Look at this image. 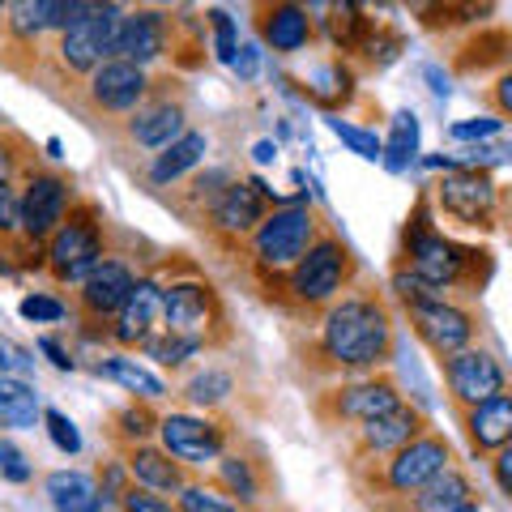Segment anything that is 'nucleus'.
I'll return each mask as SVG.
<instances>
[{
  "mask_svg": "<svg viewBox=\"0 0 512 512\" xmlns=\"http://www.w3.org/2000/svg\"><path fill=\"white\" fill-rule=\"evenodd\" d=\"M77 201L73 175L64 171H43L35 167L22 180V239L30 248H47V239L60 231V222L69 218Z\"/></svg>",
  "mask_w": 512,
  "mask_h": 512,
  "instance_id": "nucleus-15",
  "label": "nucleus"
},
{
  "mask_svg": "<svg viewBox=\"0 0 512 512\" xmlns=\"http://www.w3.org/2000/svg\"><path fill=\"white\" fill-rule=\"evenodd\" d=\"M43 491L47 500H52L56 512H107L99 487H94V478L77 474V470H56L43 478Z\"/></svg>",
  "mask_w": 512,
  "mask_h": 512,
  "instance_id": "nucleus-32",
  "label": "nucleus"
},
{
  "mask_svg": "<svg viewBox=\"0 0 512 512\" xmlns=\"http://www.w3.org/2000/svg\"><path fill=\"white\" fill-rule=\"evenodd\" d=\"M397 406H406V393L389 372H372V376H350V380H333L329 389L312 393V419L329 431H355L363 423L393 414Z\"/></svg>",
  "mask_w": 512,
  "mask_h": 512,
  "instance_id": "nucleus-9",
  "label": "nucleus"
},
{
  "mask_svg": "<svg viewBox=\"0 0 512 512\" xmlns=\"http://www.w3.org/2000/svg\"><path fill=\"white\" fill-rule=\"evenodd\" d=\"M39 350H43V355H47V359H52V363L60 367V372H73V367H77V359H73L69 350H64L56 338H39Z\"/></svg>",
  "mask_w": 512,
  "mask_h": 512,
  "instance_id": "nucleus-51",
  "label": "nucleus"
},
{
  "mask_svg": "<svg viewBox=\"0 0 512 512\" xmlns=\"http://www.w3.org/2000/svg\"><path fill=\"white\" fill-rule=\"evenodd\" d=\"M252 26L274 56H295L316 39L312 9L291 5V0H274V5H252Z\"/></svg>",
  "mask_w": 512,
  "mask_h": 512,
  "instance_id": "nucleus-22",
  "label": "nucleus"
},
{
  "mask_svg": "<svg viewBox=\"0 0 512 512\" xmlns=\"http://www.w3.org/2000/svg\"><path fill=\"white\" fill-rule=\"evenodd\" d=\"M359 274H363V265H359L355 248L329 227L308 248L303 261H295L278 278H265L261 286L269 291V303H274V308H282L286 316L308 320L312 325L329 303H338L350 286H359Z\"/></svg>",
  "mask_w": 512,
  "mask_h": 512,
  "instance_id": "nucleus-3",
  "label": "nucleus"
},
{
  "mask_svg": "<svg viewBox=\"0 0 512 512\" xmlns=\"http://www.w3.org/2000/svg\"><path fill=\"white\" fill-rule=\"evenodd\" d=\"M457 427H461V436H466L470 457L491 461L500 448L512 444V389H504L500 397H491V402L474 406V410H461Z\"/></svg>",
  "mask_w": 512,
  "mask_h": 512,
  "instance_id": "nucleus-23",
  "label": "nucleus"
},
{
  "mask_svg": "<svg viewBox=\"0 0 512 512\" xmlns=\"http://www.w3.org/2000/svg\"><path fill=\"white\" fill-rule=\"evenodd\" d=\"M231 393H235V376L227 372V367H205V372L188 376V384L180 389L184 402L192 410H201V414H214Z\"/></svg>",
  "mask_w": 512,
  "mask_h": 512,
  "instance_id": "nucleus-34",
  "label": "nucleus"
},
{
  "mask_svg": "<svg viewBox=\"0 0 512 512\" xmlns=\"http://www.w3.org/2000/svg\"><path fill=\"white\" fill-rule=\"evenodd\" d=\"M329 18H325V30H329V39H333V47L346 56V60H359L363 52H367V43H372V35H376V18H367V9L363 5H329L325 9Z\"/></svg>",
  "mask_w": 512,
  "mask_h": 512,
  "instance_id": "nucleus-31",
  "label": "nucleus"
},
{
  "mask_svg": "<svg viewBox=\"0 0 512 512\" xmlns=\"http://www.w3.org/2000/svg\"><path fill=\"white\" fill-rule=\"evenodd\" d=\"M397 346V312L384 291L376 286H350V291L329 303L312 320L308 346L295 355L308 376L350 380V376H372L384 372Z\"/></svg>",
  "mask_w": 512,
  "mask_h": 512,
  "instance_id": "nucleus-2",
  "label": "nucleus"
},
{
  "mask_svg": "<svg viewBox=\"0 0 512 512\" xmlns=\"http://www.w3.org/2000/svg\"><path fill=\"white\" fill-rule=\"evenodd\" d=\"M512 69V26H478L453 52V73L461 77H495Z\"/></svg>",
  "mask_w": 512,
  "mask_h": 512,
  "instance_id": "nucleus-24",
  "label": "nucleus"
},
{
  "mask_svg": "<svg viewBox=\"0 0 512 512\" xmlns=\"http://www.w3.org/2000/svg\"><path fill=\"white\" fill-rule=\"evenodd\" d=\"M39 397L26 380L5 376L0 380V427H35Z\"/></svg>",
  "mask_w": 512,
  "mask_h": 512,
  "instance_id": "nucleus-35",
  "label": "nucleus"
},
{
  "mask_svg": "<svg viewBox=\"0 0 512 512\" xmlns=\"http://www.w3.org/2000/svg\"><path fill=\"white\" fill-rule=\"evenodd\" d=\"M470 500H478L474 478L461 466H453V470L436 474L431 483H423L419 491H410V495H402V500H393V504L367 508V512H453V508L470 504Z\"/></svg>",
  "mask_w": 512,
  "mask_h": 512,
  "instance_id": "nucleus-25",
  "label": "nucleus"
},
{
  "mask_svg": "<svg viewBox=\"0 0 512 512\" xmlns=\"http://www.w3.org/2000/svg\"><path fill=\"white\" fill-rule=\"evenodd\" d=\"M90 372L94 376H103V380H111V384H120V389H128L137 397V402H163V397L171 393L163 380H158L150 367H141L133 355H103V359H94L90 363Z\"/></svg>",
  "mask_w": 512,
  "mask_h": 512,
  "instance_id": "nucleus-29",
  "label": "nucleus"
},
{
  "mask_svg": "<svg viewBox=\"0 0 512 512\" xmlns=\"http://www.w3.org/2000/svg\"><path fill=\"white\" fill-rule=\"evenodd\" d=\"M158 448L184 470H214V461L231 448V427L201 410H167L158 423Z\"/></svg>",
  "mask_w": 512,
  "mask_h": 512,
  "instance_id": "nucleus-14",
  "label": "nucleus"
},
{
  "mask_svg": "<svg viewBox=\"0 0 512 512\" xmlns=\"http://www.w3.org/2000/svg\"><path fill=\"white\" fill-rule=\"evenodd\" d=\"M210 154V137L201 133V128H188V133L180 141H171L167 150H158L150 158V167H146V180L158 184V188H167V184H180L188 171H197V163Z\"/></svg>",
  "mask_w": 512,
  "mask_h": 512,
  "instance_id": "nucleus-28",
  "label": "nucleus"
},
{
  "mask_svg": "<svg viewBox=\"0 0 512 512\" xmlns=\"http://www.w3.org/2000/svg\"><path fill=\"white\" fill-rule=\"evenodd\" d=\"M13 359H22V350H13L9 342H0V376H9V372H13V367H18V363H13Z\"/></svg>",
  "mask_w": 512,
  "mask_h": 512,
  "instance_id": "nucleus-54",
  "label": "nucleus"
},
{
  "mask_svg": "<svg viewBox=\"0 0 512 512\" xmlns=\"http://www.w3.org/2000/svg\"><path fill=\"white\" fill-rule=\"evenodd\" d=\"M163 333L180 338L184 346H192L201 355H214V350L231 346L235 329H231V312L227 299L205 278H171L163 286Z\"/></svg>",
  "mask_w": 512,
  "mask_h": 512,
  "instance_id": "nucleus-5",
  "label": "nucleus"
},
{
  "mask_svg": "<svg viewBox=\"0 0 512 512\" xmlns=\"http://www.w3.org/2000/svg\"><path fill=\"white\" fill-rule=\"evenodd\" d=\"M137 278H141L137 265L128 261V256L111 252L82 286H73V316H77V325H82L86 338H107L111 320H116V312L124 308V299L133 295Z\"/></svg>",
  "mask_w": 512,
  "mask_h": 512,
  "instance_id": "nucleus-12",
  "label": "nucleus"
},
{
  "mask_svg": "<svg viewBox=\"0 0 512 512\" xmlns=\"http://www.w3.org/2000/svg\"><path fill=\"white\" fill-rule=\"evenodd\" d=\"M146 355H150L154 363L171 367V372H180V367H188V359H197V350L184 346L180 338H171V333H158V338L146 346Z\"/></svg>",
  "mask_w": 512,
  "mask_h": 512,
  "instance_id": "nucleus-44",
  "label": "nucleus"
},
{
  "mask_svg": "<svg viewBox=\"0 0 512 512\" xmlns=\"http://www.w3.org/2000/svg\"><path fill=\"white\" fill-rule=\"evenodd\" d=\"M423 431H431L427 414L419 406H397L393 414H380V419L363 423L350 431V448H346V466H359V461H380L397 453V448H406L423 436Z\"/></svg>",
  "mask_w": 512,
  "mask_h": 512,
  "instance_id": "nucleus-20",
  "label": "nucleus"
},
{
  "mask_svg": "<svg viewBox=\"0 0 512 512\" xmlns=\"http://www.w3.org/2000/svg\"><path fill=\"white\" fill-rule=\"evenodd\" d=\"M325 124H329L333 133H338L359 158H367V163H380V137H376V133H367V128H359V124H346L342 116H329Z\"/></svg>",
  "mask_w": 512,
  "mask_h": 512,
  "instance_id": "nucleus-41",
  "label": "nucleus"
},
{
  "mask_svg": "<svg viewBox=\"0 0 512 512\" xmlns=\"http://www.w3.org/2000/svg\"><path fill=\"white\" fill-rule=\"evenodd\" d=\"M419 22L427 30H457V26H478L483 18H491L495 5H414Z\"/></svg>",
  "mask_w": 512,
  "mask_h": 512,
  "instance_id": "nucleus-37",
  "label": "nucleus"
},
{
  "mask_svg": "<svg viewBox=\"0 0 512 512\" xmlns=\"http://www.w3.org/2000/svg\"><path fill=\"white\" fill-rule=\"evenodd\" d=\"M440 376H444V393H448L453 414L483 406L508 389L504 363L495 359L487 346H466V350H457V355L440 359Z\"/></svg>",
  "mask_w": 512,
  "mask_h": 512,
  "instance_id": "nucleus-16",
  "label": "nucleus"
},
{
  "mask_svg": "<svg viewBox=\"0 0 512 512\" xmlns=\"http://www.w3.org/2000/svg\"><path fill=\"white\" fill-rule=\"evenodd\" d=\"M235 73H239V77H252V73H256V47H239Z\"/></svg>",
  "mask_w": 512,
  "mask_h": 512,
  "instance_id": "nucleus-52",
  "label": "nucleus"
},
{
  "mask_svg": "<svg viewBox=\"0 0 512 512\" xmlns=\"http://www.w3.org/2000/svg\"><path fill=\"white\" fill-rule=\"evenodd\" d=\"M431 214L448 218L457 231L491 235L500 227V184L487 167H453L436 184H427Z\"/></svg>",
  "mask_w": 512,
  "mask_h": 512,
  "instance_id": "nucleus-10",
  "label": "nucleus"
},
{
  "mask_svg": "<svg viewBox=\"0 0 512 512\" xmlns=\"http://www.w3.org/2000/svg\"><path fill=\"white\" fill-rule=\"evenodd\" d=\"M171 39H175L171 9H154V5L124 9L116 39H111V60H128L137 69H150L154 60H163L171 52Z\"/></svg>",
  "mask_w": 512,
  "mask_h": 512,
  "instance_id": "nucleus-18",
  "label": "nucleus"
},
{
  "mask_svg": "<svg viewBox=\"0 0 512 512\" xmlns=\"http://www.w3.org/2000/svg\"><path fill=\"white\" fill-rule=\"evenodd\" d=\"M35 167H39L35 146H30L22 133H13V128H0V180L22 184Z\"/></svg>",
  "mask_w": 512,
  "mask_h": 512,
  "instance_id": "nucleus-36",
  "label": "nucleus"
},
{
  "mask_svg": "<svg viewBox=\"0 0 512 512\" xmlns=\"http://www.w3.org/2000/svg\"><path fill=\"white\" fill-rule=\"evenodd\" d=\"M158 423H163V414H158L154 402H128L120 410H111L107 414V423H103V436L111 440L124 453V448H137V444H150L158 436Z\"/></svg>",
  "mask_w": 512,
  "mask_h": 512,
  "instance_id": "nucleus-30",
  "label": "nucleus"
},
{
  "mask_svg": "<svg viewBox=\"0 0 512 512\" xmlns=\"http://www.w3.org/2000/svg\"><path fill=\"white\" fill-rule=\"evenodd\" d=\"M205 26L214 30V52H218V60L235 64V52H239V43H235V22H231L222 9H210V13H205Z\"/></svg>",
  "mask_w": 512,
  "mask_h": 512,
  "instance_id": "nucleus-47",
  "label": "nucleus"
},
{
  "mask_svg": "<svg viewBox=\"0 0 512 512\" xmlns=\"http://www.w3.org/2000/svg\"><path fill=\"white\" fill-rule=\"evenodd\" d=\"M329 231V222L320 218L312 205H282V210H269L265 222L252 231L248 248L239 256H248V269L256 282L286 274L295 261L308 256V248L320 235Z\"/></svg>",
  "mask_w": 512,
  "mask_h": 512,
  "instance_id": "nucleus-7",
  "label": "nucleus"
},
{
  "mask_svg": "<svg viewBox=\"0 0 512 512\" xmlns=\"http://www.w3.org/2000/svg\"><path fill=\"white\" fill-rule=\"evenodd\" d=\"M158 86H163V82H154L150 99L120 124V133H124L128 146L150 150V154L167 150L171 141H180L188 133V99L180 90L171 94V90H158Z\"/></svg>",
  "mask_w": 512,
  "mask_h": 512,
  "instance_id": "nucleus-19",
  "label": "nucleus"
},
{
  "mask_svg": "<svg viewBox=\"0 0 512 512\" xmlns=\"http://www.w3.org/2000/svg\"><path fill=\"white\" fill-rule=\"evenodd\" d=\"M0 380H5V376H0Z\"/></svg>",
  "mask_w": 512,
  "mask_h": 512,
  "instance_id": "nucleus-56",
  "label": "nucleus"
},
{
  "mask_svg": "<svg viewBox=\"0 0 512 512\" xmlns=\"http://www.w3.org/2000/svg\"><path fill=\"white\" fill-rule=\"evenodd\" d=\"M457 466V453L448 436H440L436 427L423 431L414 444L397 448V453L380 457V461H359V466H346L350 474V487L367 508H380V504H393L402 495L419 491L423 483H431L436 474L453 470Z\"/></svg>",
  "mask_w": 512,
  "mask_h": 512,
  "instance_id": "nucleus-4",
  "label": "nucleus"
},
{
  "mask_svg": "<svg viewBox=\"0 0 512 512\" xmlns=\"http://www.w3.org/2000/svg\"><path fill=\"white\" fill-rule=\"evenodd\" d=\"M30 478H35V461H30L26 453L13 440L0 436V483H13V487H26Z\"/></svg>",
  "mask_w": 512,
  "mask_h": 512,
  "instance_id": "nucleus-40",
  "label": "nucleus"
},
{
  "mask_svg": "<svg viewBox=\"0 0 512 512\" xmlns=\"http://www.w3.org/2000/svg\"><path fill=\"white\" fill-rule=\"evenodd\" d=\"M478 99H483V107L491 111V116L495 120H508L512 124V69H504V73H495L491 77V82L483 86V90H478Z\"/></svg>",
  "mask_w": 512,
  "mask_h": 512,
  "instance_id": "nucleus-42",
  "label": "nucleus"
},
{
  "mask_svg": "<svg viewBox=\"0 0 512 512\" xmlns=\"http://www.w3.org/2000/svg\"><path fill=\"white\" fill-rule=\"evenodd\" d=\"M116 512H180V508H175L167 495H154V491H146V487H137V483H133V487L120 495Z\"/></svg>",
  "mask_w": 512,
  "mask_h": 512,
  "instance_id": "nucleus-48",
  "label": "nucleus"
},
{
  "mask_svg": "<svg viewBox=\"0 0 512 512\" xmlns=\"http://www.w3.org/2000/svg\"><path fill=\"white\" fill-rule=\"evenodd\" d=\"M43 427H47V436H52V444L60 448V453H69V457L82 453V436H77V427H73L69 414L43 410Z\"/></svg>",
  "mask_w": 512,
  "mask_h": 512,
  "instance_id": "nucleus-45",
  "label": "nucleus"
},
{
  "mask_svg": "<svg viewBox=\"0 0 512 512\" xmlns=\"http://www.w3.org/2000/svg\"><path fill=\"white\" fill-rule=\"evenodd\" d=\"M150 94H154L150 69H137V64H128V60H107L86 77V86L77 90V103H82L90 120H107L120 128Z\"/></svg>",
  "mask_w": 512,
  "mask_h": 512,
  "instance_id": "nucleus-11",
  "label": "nucleus"
},
{
  "mask_svg": "<svg viewBox=\"0 0 512 512\" xmlns=\"http://www.w3.org/2000/svg\"><path fill=\"white\" fill-rule=\"evenodd\" d=\"M495 133H500V120H495V116L461 120V124L448 128V137H453V141H487V137H495Z\"/></svg>",
  "mask_w": 512,
  "mask_h": 512,
  "instance_id": "nucleus-49",
  "label": "nucleus"
},
{
  "mask_svg": "<svg viewBox=\"0 0 512 512\" xmlns=\"http://www.w3.org/2000/svg\"><path fill=\"white\" fill-rule=\"evenodd\" d=\"M265 214H269V192H265V184H256V180H231L227 188L218 192V201L205 210V218L197 222V227L214 239V248L235 256V252L248 248V239L265 222Z\"/></svg>",
  "mask_w": 512,
  "mask_h": 512,
  "instance_id": "nucleus-13",
  "label": "nucleus"
},
{
  "mask_svg": "<svg viewBox=\"0 0 512 512\" xmlns=\"http://www.w3.org/2000/svg\"><path fill=\"white\" fill-rule=\"evenodd\" d=\"M210 487H218L222 495H231V500L239 508L256 512V504H261V491H265V478H261V466L256 461H248L244 453H235V448H227L218 461H214V478Z\"/></svg>",
  "mask_w": 512,
  "mask_h": 512,
  "instance_id": "nucleus-27",
  "label": "nucleus"
},
{
  "mask_svg": "<svg viewBox=\"0 0 512 512\" xmlns=\"http://www.w3.org/2000/svg\"><path fill=\"white\" fill-rule=\"evenodd\" d=\"M500 227L512 235V184L500 188Z\"/></svg>",
  "mask_w": 512,
  "mask_h": 512,
  "instance_id": "nucleus-53",
  "label": "nucleus"
},
{
  "mask_svg": "<svg viewBox=\"0 0 512 512\" xmlns=\"http://www.w3.org/2000/svg\"><path fill=\"white\" fill-rule=\"evenodd\" d=\"M453 512H483V500H470V504H461V508H453Z\"/></svg>",
  "mask_w": 512,
  "mask_h": 512,
  "instance_id": "nucleus-55",
  "label": "nucleus"
},
{
  "mask_svg": "<svg viewBox=\"0 0 512 512\" xmlns=\"http://www.w3.org/2000/svg\"><path fill=\"white\" fill-rule=\"evenodd\" d=\"M158 333H163V282L141 274L133 295L124 299V308L116 312V320H111L107 338L120 350H146Z\"/></svg>",
  "mask_w": 512,
  "mask_h": 512,
  "instance_id": "nucleus-21",
  "label": "nucleus"
},
{
  "mask_svg": "<svg viewBox=\"0 0 512 512\" xmlns=\"http://www.w3.org/2000/svg\"><path fill=\"white\" fill-rule=\"evenodd\" d=\"M107 256H111V248H107L103 210L94 201L77 197L69 218L60 222V231L47 239V248H43V274L56 286H82Z\"/></svg>",
  "mask_w": 512,
  "mask_h": 512,
  "instance_id": "nucleus-6",
  "label": "nucleus"
},
{
  "mask_svg": "<svg viewBox=\"0 0 512 512\" xmlns=\"http://www.w3.org/2000/svg\"><path fill=\"white\" fill-rule=\"evenodd\" d=\"M491 269L495 261L487 244H461V239L444 235L436 227V214H431V201L423 188L402 227V239H397V261L389 278L393 299L402 308L436 303V299L474 303L491 282Z\"/></svg>",
  "mask_w": 512,
  "mask_h": 512,
  "instance_id": "nucleus-1",
  "label": "nucleus"
},
{
  "mask_svg": "<svg viewBox=\"0 0 512 512\" xmlns=\"http://www.w3.org/2000/svg\"><path fill=\"white\" fill-rule=\"evenodd\" d=\"M487 466H491L495 487H500V491L508 495V500H512V444H508V448H500V453H495V457L487 461Z\"/></svg>",
  "mask_w": 512,
  "mask_h": 512,
  "instance_id": "nucleus-50",
  "label": "nucleus"
},
{
  "mask_svg": "<svg viewBox=\"0 0 512 512\" xmlns=\"http://www.w3.org/2000/svg\"><path fill=\"white\" fill-rule=\"evenodd\" d=\"M414 154H419V116L414 111H397L389 120V141H380V163L397 175L414 163Z\"/></svg>",
  "mask_w": 512,
  "mask_h": 512,
  "instance_id": "nucleus-33",
  "label": "nucleus"
},
{
  "mask_svg": "<svg viewBox=\"0 0 512 512\" xmlns=\"http://www.w3.org/2000/svg\"><path fill=\"white\" fill-rule=\"evenodd\" d=\"M128 478L137 487H146L154 495H180L192 483V470H184L171 453H163L158 444H137V448H124L120 453Z\"/></svg>",
  "mask_w": 512,
  "mask_h": 512,
  "instance_id": "nucleus-26",
  "label": "nucleus"
},
{
  "mask_svg": "<svg viewBox=\"0 0 512 512\" xmlns=\"http://www.w3.org/2000/svg\"><path fill=\"white\" fill-rule=\"evenodd\" d=\"M94 487H99L103 504H120V495L133 487V478H128V470H124L120 457H107L103 466H99V474H94Z\"/></svg>",
  "mask_w": 512,
  "mask_h": 512,
  "instance_id": "nucleus-43",
  "label": "nucleus"
},
{
  "mask_svg": "<svg viewBox=\"0 0 512 512\" xmlns=\"http://www.w3.org/2000/svg\"><path fill=\"white\" fill-rule=\"evenodd\" d=\"M120 18H124V5H90V13L77 26L60 30L56 39H47L39 64L56 82H69L82 90L86 77L111 60V39H116Z\"/></svg>",
  "mask_w": 512,
  "mask_h": 512,
  "instance_id": "nucleus-8",
  "label": "nucleus"
},
{
  "mask_svg": "<svg viewBox=\"0 0 512 512\" xmlns=\"http://www.w3.org/2000/svg\"><path fill=\"white\" fill-rule=\"evenodd\" d=\"M0 128H5V124H0Z\"/></svg>",
  "mask_w": 512,
  "mask_h": 512,
  "instance_id": "nucleus-57",
  "label": "nucleus"
},
{
  "mask_svg": "<svg viewBox=\"0 0 512 512\" xmlns=\"http://www.w3.org/2000/svg\"><path fill=\"white\" fill-rule=\"evenodd\" d=\"M406 320H410V333L427 346V355L436 363L474 346V338H478V308L474 303H457V299L414 303V308H406Z\"/></svg>",
  "mask_w": 512,
  "mask_h": 512,
  "instance_id": "nucleus-17",
  "label": "nucleus"
},
{
  "mask_svg": "<svg viewBox=\"0 0 512 512\" xmlns=\"http://www.w3.org/2000/svg\"><path fill=\"white\" fill-rule=\"evenodd\" d=\"M175 508L180 512H248V508H239L231 495H222L218 487L201 483V478H192V483L175 495Z\"/></svg>",
  "mask_w": 512,
  "mask_h": 512,
  "instance_id": "nucleus-39",
  "label": "nucleus"
},
{
  "mask_svg": "<svg viewBox=\"0 0 512 512\" xmlns=\"http://www.w3.org/2000/svg\"><path fill=\"white\" fill-rule=\"evenodd\" d=\"M22 316L26 320H35V325H56V320L69 316V303H60L56 295H26L22 299Z\"/></svg>",
  "mask_w": 512,
  "mask_h": 512,
  "instance_id": "nucleus-46",
  "label": "nucleus"
},
{
  "mask_svg": "<svg viewBox=\"0 0 512 512\" xmlns=\"http://www.w3.org/2000/svg\"><path fill=\"white\" fill-rule=\"evenodd\" d=\"M18 244H22V184L0 180V256L9 261Z\"/></svg>",
  "mask_w": 512,
  "mask_h": 512,
  "instance_id": "nucleus-38",
  "label": "nucleus"
}]
</instances>
